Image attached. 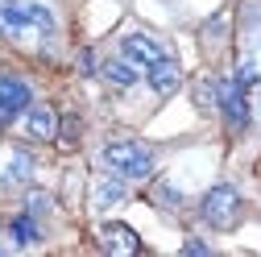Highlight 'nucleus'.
<instances>
[{
  "label": "nucleus",
  "instance_id": "nucleus-6",
  "mask_svg": "<svg viewBox=\"0 0 261 257\" xmlns=\"http://www.w3.org/2000/svg\"><path fill=\"white\" fill-rule=\"evenodd\" d=\"M29 29H38L34 25V5H5L0 9V34L5 38H21Z\"/></svg>",
  "mask_w": 261,
  "mask_h": 257
},
{
  "label": "nucleus",
  "instance_id": "nucleus-3",
  "mask_svg": "<svg viewBox=\"0 0 261 257\" xmlns=\"http://www.w3.org/2000/svg\"><path fill=\"white\" fill-rule=\"evenodd\" d=\"M216 104H220V112L228 116L232 128H245L249 124V100H245V87L237 79H220L216 83Z\"/></svg>",
  "mask_w": 261,
  "mask_h": 257
},
{
  "label": "nucleus",
  "instance_id": "nucleus-12",
  "mask_svg": "<svg viewBox=\"0 0 261 257\" xmlns=\"http://www.w3.org/2000/svg\"><path fill=\"white\" fill-rule=\"evenodd\" d=\"M124 199V187L116 183V178H104L100 187H95V208H112V203H120Z\"/></svg>",
  "mask_w": 261,
  "mask_h": 257
},
{
  "label": "nucleus",
  "instance_id": "nucleus-5",
  "mask_svg": "<svg viewBox=\"0 0 261 257\" xmlns=\"http://www.w3.org/2000/svg\"><path fill=\"white\" fill-rule=\"evenodd\" d=\"M120 54L133 62V67H153V62L170 58V54H166V46H162L158 38H149V34H128V38L120 42Z\"/></svg>",
  "mask_w": 261,
  "mask_h": 257
},
{
  "label": "nucleus",
  "instance_id": "nucleus-11",
  "mask_svg": "<svg viewBox=\"0 0 261 257\" xmlns=\"http://www.w3.org/2000/svg\"><path fill=\"white\" fill-rule=\"evenodd\" d=\"M9 233H13V241H21V245H34L42 233H38V224L29 220V216H17V220H9Z\"/></svg>",
  "mask_w": 261,
  "mask_h": 257
},
{
  "label": "nucleus",
  "instance_id": "nucleus-13",
  "mask_svg": "<svg viewBox=\"0 0 261 257\" xmlns=\"http://www.w3.org/2000/svg\"><path fill=\"white\" fill-rule=\"evenodd\" d=\"M237 83H241V87H253V83H257V67H241Z\"/></svg>",
  "mask_w": 261,
  "mask_h": 257
},
{
  "label": "nucleus",
  "instance_id": "nucleus-7",
  "mask_svg": "<svg viewBox=\"0 0 261 257\" xmlns=\"http://www.w3.org/2000/svg\"><path fill=\"white\" fill-rule=\"evenodd\" d=\"M145 71H149V87L158 95L178 91V62L174 58H162V62H153V67H145Z\"/></svg>",
  "mask_w": 261,
  "mask_h": 257
},
{
  "label": "nucleus",
  "instance_id": "nucleus-2",
  "mask_svg": "<svg viewBox=\"0 0 261 257\" xmlns=\"http://www.w3.org/2000/svg\"><path fill=\"white\" fill-rule=\"evenodd\" d=\"M203 220L207 224H216V228H232L237 224V216H241V195H237V187H228V183H220V187H212L207 195H203Z\"/></svg>",
  "mask_w": 261,
  "mask_h": 257
},
{
  "label": "nucleus",
  "instance_id": "nucleus-4",
  "mask_svg": "<svg viewBox=\"0 0 261 257\" xmlns=\"http://www.w3.org/2000/svg\"><path fill=\"white\" fill-rule=\"evenodd\" d=\"M29 83L21 79V75H0V124H9L17 112H25L29 108Z\"/></svg>",
  "mask_w": 261,
  "mask_h": 257
},
{
  "label": "nucleus",
  "instance_id": "nucleus-9",
  "mask_svg": "<svg viewBox=\"0 0 261 257\" xmlns=\"http://www.w3.org/2000/svg\"><path fill=\"white\" fill-rule=\"evenodd\" d=\"M104 245H108L112 253H137V249H141L137 233H128L124 224H104Z\"/></svg>",
  "mask_w": 261,
  "mask_h": 257
},
{
  "label": "nucleus",
  "instance_id": "nucleus-1",
  "mask_svg": "<svg viewBox=\"0 0 261 257\" xmlns=\"http://www.w3.org/2000/svg\"><path fill=\"white\" fill-rule=\"evenodd\" d=\"M104 162L120 178H149L153 174V149L141 141H108L104 145Z\"/></svg>",
  "mask_w": 261,
  "mask_h": 257
},
{
  "label": "nucleus",
  "instance_id": "nucleus-10",
  "mask_svg": "<svg viewBox=\"0 0 261 257\" xmlns=\"http://www.w3.org/2000/svg\"><path fill=\"white\" fill-rule=\"evenodd\" d=\"M104 79L112 87H133L137 83V67L128 58H112V62H104Z\"/></svg>",
  "mask_w": 261,
  "mask_h": 257
},
{
  "label": "nucleus",
  "instance_id": "nucleus-8",
  "mask_svg": "<svg viewBox=\"0 0 261 257\" xmlns=\"http://www.w3.org/2000/svg\"><path fill=\"white\" fill-rule=\"evenodd\" d=\"M25 128H29V137H38V141H54L58 116H54L50 108H34V112H29V120H25Z\"/></svg>",
  "mask_w": 261,
  "mask_h": 257
}]
</instances>
